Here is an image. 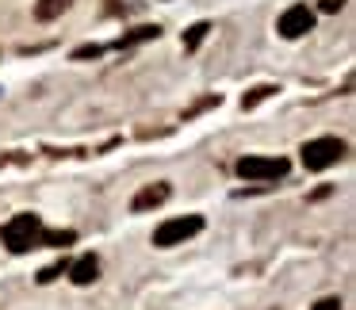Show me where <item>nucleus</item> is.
<instances>
[{"mask_svg":"<svg viewBox=\"0 0 356 310\" xmlns=\"http://www.w3.org/2000/svg\"><path fill=\"white\" fill-rule=\"evenodd\" d=\"M42 234H47V226H42V218L31 215V211H24V215L8 218V222L0 226V241L8 245V253H31V249H42Z\"/></svg>","mask_w":356,"mask_h":310,"instance_id":"f257e3e1","label":"nucleus"},{"mask_svg":"<svg viewBox=\"0 0 356 310\" xmlns=\"http://www.w3.org/2000/svg\"><path fill=\"white\" fill-rule=\"evenodd\" d=\"M302 154V165H307V172H325L330 165H337L341 157L348 154V146L341 138H333V134H325V138H310L307 146L299 149Z\"/></svg>","mask_w":356,"mask_h":310,"instance_id":"f03ea898","label":"nucleus"},{"mask_svg":"<svg viewBox=\"0 0 356 310\" xmlns=\"http://www.w3.org/2000/svg\"><path fill=\"white\" fill-rule=\"evenodd\" d=\"M203 230V215H180V218H165L161 226L154 230V245L157 249H172V245H184L188 238Z\"/></svg>","mask_w":356,"mask_h":310,"instance_id":"7ed1b4c3","label":"nucleus"},{"mask_svg":"<svg viewBox=\"0 0 356 310\" xmlns=\"http://www.w3.org/2000/svg\"><path fill=\"white\" fill-rule=\"evenodd\" d=\"M287 169L291 165L284 161V157H241L238 161V177L241 180H249V184H264V180H280V177H287Z\"/></svg>","mask_w":356,"mask_h":310,"instance_id":"20e7f679","label":"nucleus"},{"mask_svg":"<svg viewBox=\"0 0 356 310\" xmlns=\"http://www.w3.org/2000/svg\"><path fill=\"white\" fill-rule=\"evenodd\" d=\"M276 31H280V39H302L307 31H314V12L307 4H291L276 19Z\"/></svg>","mask_w":356,"mask_h":310,"instance_id":"39448f33","label":"nucleus"},{"mask_svg":"<svg viewBox=\"0 0 356 310\" xmlns=\"http://www.w3.org/2000/svg\"><path fill=\"white\" fill-rule=\"evenodd\" d=\"M169 195H172V188L161 184V180H157V184H146V188H142V192L131 199V211H134V215H142V211H154V207H161Z\"/></svg>","mask_w":356,"mask_h":310,"instance_id":"423d86ee","label":"nucleus"},{"mask_svg":"<svg viewBox=\"0 0 356 310\" xmlns=\"http://www.w3.org/2000/svg\"><path fill=\"white\" fill-rule=\"evenodd\" d=\"M70 279H73L77 287L96 284V279H100V256H96V253H85V256H77V261H70Z\"/></svg>","mask_w":356,"mask_h":310,"instance_id":"0eeeda50","label":"nucleus"},{"mask_svg":"<svg viewBox=\"0 0 356 310\" xmlns=\"http://www.w3.org/2000/svg\"><path fill=\"white\" fill-rule=\"evenodd\" d=\"M154 39H161V27H157V24H142V27H134V31L119 35L115 47L119 50H131V47H138V42H154Z\"/></svg>","mask_w":356,"mask_h":310,"instance_id":"6e6552de","label":"nucleus"},{"mask_svg":"<svg viewBox=\"0 0 356 310\" xmlns=\"http://www.w3.org/2000/svg\"><path fill=\"white\" fill-rule=\"evenodd\" d=\"M73 0H35V19H42V24H50V19H58L62 12H70Z\"/></svg>","mask_w":356,"mask_h":310,"instance_id":"1a4fd4ad","label":"nucleus"},{"mask_svg":"<svg viewBox=\"0 0 356 310\" xmlns=\"http://www.w3.org/2000/svg\"><path fill=\"white\" fill-rule=\"evenodd\" d=\"M276 92H280V85H257V88H249V92L241 96V108H245V111H253L257 104H264L268 96H276Z\"/></svg>","mask_w":356,"mask_h":310,"instance_id":"9d476101","label":"nucleus"},{"mask_svg":"<svg viewBox=\"0 0 356 310\" xmlns=\"http://www.w3.org/2000/svg\"><path fill=\"white\" fill-rule=\"evenodd\" d=\"M207 31H211L207 19H200V24L188 27V31H184V50H188V54H192V50H200V42L207 39Z\"/></svg>","mask_w":356,"mask_h":310,"instance_id":"9b49d317","label":"nucleus"},{"mask_svg":"<svg viewBox=\"0 0 356 310\" xmlns=\"http://www.w3.org/2000/svg\"><path fill=\"white\" fill-rule=\"evenodd\" d=\"M73 241H77V230H47L42 234V245H50V249H65Z\"/></svg>","mask_w":356,"mask_h":310,"instance_id":"f8f14e48","label":"nucleus"},{"mask_svg":"<svg viewBox=\"0 0 356 310\" xmlns=\"http://www.w3.org/2000/svg\"><path fill=\"white\" fill-rule=\"evenodd\" d=\"M65 272H70V261L62 256L58 264H50V268H42V272H39V284H54L58 276H65Z\"/></svg>","mask_w":356,"mask_h":310,"instance_id":"ddd939ff","label":"nucleus"},{"mask_svg":"<svg viewBox=\"0 0 356 310\" xmlns=\"http://www.w3.org/2000/svg\"><path fill=\"white\" fill-rule=\"evenodd\" d=\"M104 50H108V47H100V42H85V47H77L70 58H73V62H88V58H100Z\"/></svg>","mask_w":356,"mask_h":310,"instance_id":"4468645a","label":"nucleus"},{"mask_svg":"<svg viewBox=\"0 0 356 310\" xmlns=\"http://www.w3.org/2000/svg\"><path fill=\"white\" fill-rule=\"evenodd\" d=\"M310 310H341V299H318Z\"/></svg>","mask_w":356,"mask_h":310,"instance_id":"2eb2a0df","label":"nucleus"},{"mask_svg":"<svg viewBox=\"0 0 356 310\" xmlns=\"http://www.w3.org/2000/svg\"><path fill=\"white\" fill-rule=\"evenodd\" d=\"M345 8V0H322V12H341Z\"/></svg>","mask_w":356,"mask_h":310,"instance_id":"dca6fc26","label":"nucleus"}]
</instances>
